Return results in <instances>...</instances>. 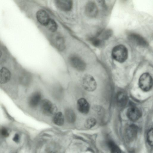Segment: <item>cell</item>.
Instances as JSON below:
<instances>
[{
	"mask_svg": "<svg viewBox=\"0 0 153 153\" xmlns=\"http://www.w3.org/2000/svg\"><path fill=\"white\" fill-rule=\"evenodd\" d=\"M43 98L44 95L42 91L39 88L36 89L31 92L27 97L26 102L27 107L32 111L38 110Z\"/></svg>",
	"mask_w": 153,
	"mask_h": 153,
	"instance_id": "cell-1",
	"label": "cell"
},
{
	"mask_svg": "<svg viewBox=\"0 0 153 153\" xmlns=\"http://www.w3.org/2000/svg\"><path fill=\"white\" fill-rule=\"evenodd\" d=\"M38 110L41 115L47 117H52L58 111L56 105L51 100L47 98L43 99Z\"/></svg>",
	"mask_w": 153,
	"mask_h": 153,
	"instance_id": "cell-2",
	"label": "cell"
},
{
	"mask_svg": "<svg viewBox=\"0 0 153 153\" xmlns=\"http://www.w3.org/2000/svg\"><path fill=\"white\" fill-rule=\"evenodd\" d=\"M128 51L124 45H119L114 47L111 51V56L116 61L123 63L125 62L128 57Z\"/></svg>",
	"mask_w": 153,
	"mask_h": 153,
	"instance_id": "cell-3",
	"label": "cell"
},
{
	"mask_svg": "<svg viewBox=\"0 0 153 153\" xmlns=\"http://www.w3.org/2000/svg\"><path fill=\"white\" fill-rule=\"evenodd\" d=\"M51 95L53 100L57 102H61L63 100L65 94V89L59 83L56 82L51 86Z\"/></svg>",
	"mask_w": 153,
	"mask_h": 153,
	"instance_id": "cell-4",
	"label": "cell"
},
{
	"mask_svg": "<svg viewBox=\"0 0 153 153\" xmlns=\"http://www.w3.org/2000/svg\"><path fill=\"white\" fill-rule=\"evenodd\" d=\"M81 83L83 88L88 92L94 91L97 88V83L91 75L86 74H84L81 77Z\"/></svg>",
	"mask_w": 153,
	"mask_h": 153,
	"instance_id": "cell-5",
	"label": "cell"
},
{
	"mask_svg": "<svg viewBox=\"0 0 153 153\" xmlns=\"http://www.w3.org/2000/svg\"><path fill=\"white\" fill-rule=\"evenodd\" d=\"M12 70L8 66L3 65L0 67V85L4 86L8 85L12 80Z\"/></svg>",
	"mask_w": 153,
	"mask_h": 153,
	"instance_id": "cell-6",
	"label": "cell"
},
{
	"mask_svg": "<svg viewBox=\"0 0 153 153\" xmlns=\"http://www.w3.org/2000/svg\"><path fill=\"white\" fill-rule=\"evenodd\" d=\"M138 84L140 88L143 91L147 92L149 91L152 86V78L148 73L142 74L139 79Z\"/></svg>",
	"mask_w": 153,
	"mask_h": 153,
	"instance_id": "cell-7",
	"label": "cell"
},
{
	"mask_svg": "<svg viewBox=\"0 0 153 153\" xmlns=\"http://www.w3.org/2000/svg\"><path fill=\"white\" fill-rule=\"evenodd\" d=\"M76 106L78 113L82 115H87L89 112L90 104L87 100L84 97H81L77 99Z\"/></svg>",
	"mask_w": 153,
	"mask_h": 153,
	"instance_id": "cell-8",
	"label": "cell"
},
{
	"mask_svg": "<svg viewBox=\"0 0 153 153\" xmlns=\"http://www.w3.org/2000/svg\"><path fill=\"white\" fill-rule=\"evenodd\" d=\"M69 62L71 67L79 72L84 71L86 68L85 62L80 57L75 56L70 57Z\"/></svg>",
	"mask_w": 153,
	"mask_h": 153,
	"instance_id": "cell-9",
	"label": "cell"
},
{
	"mask_svg": "<svg viewBox=\"0 0 153 153\" xmlns=\"http://www.w3.org/2000/svg\"><path fill=\"white\" fill-rule=\"evenodd\" d=\"M128 40L136 45L144 47L148 46L146 40L141 36L134 33H129L128 36Z\"/></svg>",
	"mask_w": 153,
	"mask_h": 153,
	"instance_id": "cell-10",
	"label": "cell"
},
{
	"mask_svg": "<svg viewBox=\"0 0 153 153\" xmlns=\"http://www.w3.org/2000/svg\"><path fill=\"white\" fill-rule=\"evenodd\" d=\"M17 78L19 82L25 87L30 86L32 84L33 79L32 74L25 71H22L19 74Z\"/></svg>",
	"mask_w": 153,
	"mask_h": 153,
	"instance_id": "cell-11",
	"label": "cell"
},
{
	"mask_svg": "<svg viewBox=\"0 0 153 153\" xmlns=\"http://www.w3.org/2000/svg\"><path fill=\"white\" fill-rule=\"evenodd\" d=\"M63 112L65 121L68 123L73 124L76 122L77 114L72 107L70 106H65L64 108Z\"/></svg>",
	"mask_w": 153,
	"mask_h": 153,
	"instance_id": "cell-12",
	"label": "cell"
},
{
	"mask_svg": "<svg viewBox=\"0 0 153 153\" xmlns=\"http://www.w3.org/2000/svg\"><path fill=\"white\" fill-rule=\"evenodd\" d=\"M98 12L97 7L94 2L90 1L87 3L85 7V13L90 18L95 17Z\"/></svg>",
	"mask_w": 153,
	"mask_h": 153,
	"instance_id": "cell-13",
	"label": "cell"
},
{
	"mask_svg": "<svg viewBox=\"0 0 153 153\" xmlns=\"http://www.w3.org/2000/svg\"><path fill=\"white\" fill-rule=\"evenodd\" d=\"M138 127L135 125L131 124L129 126L126 128L125 136L127 141H131L133 140L136 137Z\"/></svg>",
	"mask_w": 153,
	"mask_h": 153,
	"instance_id": "cell-14",
	"label": "cell"
},
{
	"mask_svg": "<svg viewBox=\"0 0 153 153\" xmlns=\"http://www.w3.org/2000/svg\"><path fill=\"white\" fill-rule=\"evenodd\" d=\"M126 115L130 120L134 121L140 118L142 113L138 108L133 106L128 108L126 112Z\"/></svg>",
	"mask_w": 153,
	"mask_h": 153,
	"instance_id": "cell-15",
	"label": "cell"
},
{
	"mask_svg": "<svg viewBox=\"0 0 153 153\" xmlns=\"http://www.w3.org/2000/svg\"><path fill=\"white\" fill-rule=\"evenodd\" d=\"M52 121L55 125L61 126H62L65 121L63 112L61 111H57L53 115Z\"/></svg>",
	"mask_w": 153,
	"mask_h": 153,
	"instance_id": "cell-16",
	"label": "cell"
},
{
	"mask_svg": "<svg viewBox=\"0 0 153 153\" xmlns=\"http://www.w3.org/2000/svg\"><path fill=\"white\" fill-rule=\"evenodd\" d=\"M55 3L59 9L65 11H70L72 7V1L70 0H57Z\"/></svg>",
	"mask_w": 153,
	"mask_h": 153,
	"instance_id": "cell-17",
	"label": "cell"
},
{
	"mask_svg": "<svg viewBox=\"0 0 153 153\" xmlns=\"http://www.w3.org/2000/svg\"><path fill=\"white\" fill-rule=\"evenodd\" d=\"M37 20L42 25H47L50 19L48 14L45 10L38 11L36 15Z\"/></svg>",
	"mask_w": 153,
	"mask_h": 153,
	"instance_id": "cell-18",
	"label": "cell"
},
{
	"mask_svg": "<svg viewBox=\"0 0 153 153\" xmlns=\"http://www.w3.org/2000/svg\"><path fill=\"white\" fill-rule=\"evenodd\" d=\"M128 100L126 94L122 91L119 92L117 95L116 101L118 105L120 107L125 106Z\"/></svg>",
	"mask_w": 153,
	"mask_h": 153,
	"instance_id": "cell-19",
	"label": "cell"
},
{
	"mask_svg": "<svg viewBox=\"0 0 153 153\" xmlns=\"http://www.w3.org/2000/svg\"><path fill=\"white\" fill-rule=\"evenodd\" d=\"M112 33V30L110 29H104L99 33L97 37L104 41L109 39L111 36Z\"/></svg>",
	"mask_w": 153,
	"mask_h": 153,
	"instance_id": "cell-20",
	"label": "cell"
},
{
	"mask_svg": "<svg viewBox=\"0 0 153 153\" xmlns=\"http://www.w3.org/2000/svg\"><path fill=\"white\" fill-rule=\"evenodd\" d=\"M55 44L56 47L60 51L64 50L65 48V44L63 38L59 35H56L54 40Z\"/></svg>",
	"mask_w": 153,
	"mask_h": 153,
	"instance_id": "cell-21",
	"label": "cell"
},
{
	"mask_svg": "<svg viewBox=\"0 0 153 153\" xmlns=\"http://www.w3.org/2000/svg\"><path fill=\"white\" fill-rule=\"evenodd\" d=\"M89 40L91 44L96 47H101L104 45V41L97 37L91 38Z\"/></svg>",
	"mask_w": 153,
	"mask_h": 153,
	"instance_id": "cell-22",
	"label": "cell"
},
{
	"mask_svg": "<svg viewBox=\"0 0 153 153\" xmlns=\"http://www.w3.org/2000/svg\"><path fill=\"white\" fill-rule=\"evenodd\" d=\"M96 123V120L94 118L89 117L86 120L85 122V127L87 129L91 128L95 125Z\"/></svg>",
	"mask_w": 153,
	"mask_h": 153,
	"instance_id": "cell-23",
	"label": "cell"
},
{
	"mask_svg": "<svg viewBox=\"0 0 153 153\" xmlns=\"http://www.w3.org/2000/svg\"><path fill=\"white\" fill-rule=\"evenodd\" d=\"M47 26L49 30L52 32L55 31L57 29V25L53 19H50Z\"/></svg>",
	"mask_w": 153,
	"mask_h": 153,
	"instance_id": "cell-24",
	"label": "cell"
},
{
	"mask_svg": "<svg viewBox=\"0 0 153 153\" xmlns=\"http://www.w3.org/2000/svg\"><path fill=\"white\" fill-rule=\"evenodd\" d=\"M108 146L111 149V153H121L120 148L113 142H109Z\"/></svg>",
	"mask_w": 153,
	"mask_h": 153,
	"instance_id": "cell-25",
	"label": "cell"
},
{
	"mask_svg": "<svg viewBox=\"0 0 153 153\" xmlns=\"http://www.w3.org/2000/svg\"><path fill=\"white\" fill-rule=\"evenodd\" d=\"M7 56V52L4 48L0 45V63L5 61Z\"/></svg>",
	"mask_w": 153,
	"mask_h": 153,
	"instance_id": "cell-26",
	"label": "cell"
},
{
	"mask_svg": "<svg viewBox=\"0 0 153 153\" xmlns=\"http://www.w3.org/2000/svg\"><path fill=\"white\" fill-rule=\"evenodd\" d=\"M153 129H150L148 131L147 134V140L148 144L150 146H153Z\"/></svg>",
	"mask_w": 153,
	"mask_h": 153,
	"instance_id": "cell-27",
	"label": "cell"
},
{
	"mask_svg": "<svg viewBox=\"0 0 153 153\" xmlns=\"http://www.w3.org/2000/svg\"><path fill=\"white\" fill-rule=\"evenodd\" d=\"M0 134L3 137H7L9 135V133L7 129L5 127H2L0 129Z\"/></svg>",
	"mask_w": 153,
	"mask_h": 153,
	"instance_id": "cell-28",
	"label": "cell"
},
{
	"mask_svg": "<svg viewBox=\"0 0 153 153\" xmlns=\"http://www.w3.org/2000/svg\"><path fill=\"white\" fill-rule=\"evenodd\" d=\"M20 139V136L18 134H16L13 138V140L15 142L18 143L19 142Z\"/></svg>",
	"mask_w": 153,
	"mask_h": 153,
	"instance_id": "cell-29",
	"label": "cell"
}]
</instances>
